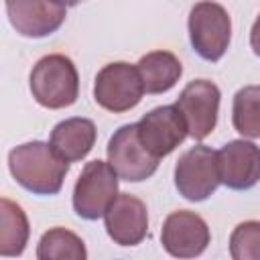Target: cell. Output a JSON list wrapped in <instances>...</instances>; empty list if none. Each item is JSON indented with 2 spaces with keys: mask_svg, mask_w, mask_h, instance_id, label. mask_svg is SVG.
<instances>
[{
  "mask_svg": "<svg viewBox=\"0 0 260 260\" xmlns=\"http://www.w3.org/2000/svg\"><path fill=\"white\" fill-rule=\"evenodd\" d=\"M8 169L18 185L37 195H55L63 187L69 162L63 160L51 144L26 142L10 150Z\"/></svg>",
  "mask_w": 260,
  "mask_h": 260,
  "instance_id": "1",
  "label": "cell"
},
{
  "mask_svg": "<svg viewBox=\"0 0 260 260\" xmlns=\"http://www.w3.org/2000/svg\"><path fill=\"white\" fill-rule=\"evenodd\" d=\"M30 91L49 110L71 106L79 93V75L73 61L59 53L39 59L30 71Z\"/></svg>",
  "mask_w": 260,
  "mask_h": 260,
  "instance_id": "2",
  "label": "cell"
},
{
  "mask_svg": "<svg viewBox=\"0 0 260 260\" xmlns=\"http://www.w3.org/2000/svg\"><path fill=\"white\" fill-rule=\"evenodd\" d=\"M189 37L195 53L205 61H219L230 47L232 20L217 2H199L189 12Z\"/></svg>",
  "mask_w": 260,
  "mask_h": 260,
  "instance_id": "3",
  "label": "cell"
},
{
  "mask_svg": "<svg viewBox=\"0 0 260 260\" xmlns=\"http://www.w3.org/2000/svg\"><path fill=\"white\" fill-rule=\"evenodd\" d=\"M118 197V173L110 162L91 160L83 167L75 189L73 209L83 219H98Z\"/></svg>",
  "mask_w": 260,
  "mask_h": 260,
  "instance_id": "4",
  "label": "cell"
},
{
  "mask_svg": "<svg viewBox=\"0 0 260 260\" xmlns=\"http://www.w3.org/2000/svg\"><path fill=\"white\" fill-rule=\"evenodd\" d=\"M144 93V83L138 73V67L118 61L110 63L95 75L93 98L95 102L114 114L134 108Z\"/></svg>",
  "mask_w": 260,
  "mask_h": 260,
  "instance_id": "5",
  "label": "cell"
},
{
  "mask_svg": "<svg viewBox=\"0 0 260 260\" xmlns=\"http://www.w3.org/2000/svg\"><path fill=\"white\" fill-rule=\"evenodd\" d=\"M219 185L217 152L197 144L183 152L175 167V187L189 201H205Z\"/></svg>",
  "mask_w": 260,
  "mask_h": 260,
  "instance_id": "6",
  "label": "cell"
},
{
  "mask_svg": "<svg viewBox=\"0 0 260 260\" xmlns=\"http://www.w3.org/2000/svg\"><path fill=\"white\" fill-rule=\"evenodd\" d=\"M108 162L120 179L138 183L154 175L158 156L148 152L138 136V124H126L114 132L108 142Z\"/></svg>",
  "mask_w": 260,
  "mask_h": 260,
  "instance_id": "7",
  "label": "cell"
},
{
  "mask_svg": "<svg viewBox=\"0 0 260 260\" xmlns=\"http://www.w3.org/2000/svg\"><path fill=\"white\" fill-rule=\"evenodd\" d=\"M219 98V87L207 79H195L181 91L175 106L181 110L191 138L203 140L213 132L217 124Z\"/></svg>",
  "mask_w": 260,
  "mask_h": 260,
  "instance_id": "8",
  "label": "cell"
},
{
  "mask_svg": "<svg viewBox=\"0 0 260 260\" xmlns=\"http://www.w3.org/2000/svg\"><path fill=\"white\" fill-rule=\"evenodd\" d=\"M189 134L187 122L177 106H160L144 114L138 122V136L154 156L171 154Z\"/></svg>",
  "mask_w": 260,
  "mask_h": 260,
  "instance_id": "9",
  "label": "cell"
},
{
  "mask_svg": "<svg viewBox=\"0 0 260 260\" xmlns=\"http://www.w3.org/2000/svg\"><path fill=\"white\" fill-rule=\"evenodd\" d=\"M6 14L12 28L30 39L55 32L65 22L63 0H6Z\"/></svg>",
  "mask_w": 260,
  "mask_h": 260,
  "instance_id": "10",
  "label": "cell"
},
{
  "mask_svg": "<svg viewBox=\"0 0 260 260\" xmlns=\"http://www.w3.org/2000/svg\"><path fill=\"white\" fill-rule=\"evenodd\" d=\"M209 238L211 236L205 219L187 209L173 211L165 219L162 232H160L162 248L175 258L199 256L207 248Z\"/></svg>",
  "mask_w": 260,
  "mask_h": 260,
  "instance_id": "11",
  "label": "cell"
},
{
  "mask_svg": "<svg viewBox=\"0 0 260 260\" xmlns=\"http://www.w3.org/2000/svg\"><path fill=\"white\" fill-rule=\"evenodd\" d=\"M219 183L244 191L260 181V148L248 140H232L217 150Z\"/></svg>",
  "mask_w": 260,
  "mask_h": 260,
  "instance_id": "12",
  "label": "cell"
},
{
  "mask_svg": "<svg viewBox=\"0 0 260 260\" xmlns=\"http://www.w3.org/2000/svg\"><path fill=\"white\" fill-rule=\"evenodd\" d=\"M108 236L120 246H136L148 232V213L144 201L130 193H120L104 213Z\"/></svg>",
  "mask_w": 260,
  "mask_h": 260,
  "instance_id": "13",
  "label": "cell"
},
{
  "mask_svg": "<svg viewBox=\"0 0 260 260\" xmlns=\"http://www.w3.org/2000/svg\"><path fill=\"white\" fill-rule=\"evenodd\" d=\"M95 142V124L87 118H69L59 122L51 132V148L67 162L81 160Z\"/></svg>",
  "mask_w": 260,
  "mask_h": 260,
  "instance_id": "14",
  "label": "cell"
},
{
  "mask_svg": "<svg viewBox=\"0 0 260 260\" xmlns=\"http://www.w3.org/2000/svg\"><path fill=\"white\" fill-rule=\"evenodd\" d=\"M138 73L142 77L144 83V91L146 93H162L169 91L181 77L183 73V65L181 61L169 53V51H152L146 53L144 57H140V61L136 63Z\"/></svg>",
  "mask_w": 260,
  "mask_h": 260,
  "instance_id": "15",
  "label": "cell"
},
{
  "mask_svg": "<svg viewBox=\"0 0 260 260\" xmlns=\"http://www.w3.org/2000/svg\"><path fill=\"white\" fill-rule=\"evenodd\" d=\"M28 219L20 205L2 197L0 199V254L20 256L28 242Z\"/></svg>",
  "mask_w": 260,
  "mask_h": 260,
  "instance_id": "16",
  "label": "cell"
},
{
  "mask_svg": "<svg viewBox=\"0 0 260 260\" xmlns=\"http://www.w3.org/2000/svg\"><path fill=\"white\" fill-rule=\"evenodd\" d=\"M37 258L39 260H85L87 252H85L83 240L77 234L65 228H53L41 236Z\"/></svg>",
  "mask_w": 260,
  "mask_h": 260,
  "instance_id": "17",
  "label": "cell"
},
{
  "mask_svg": "<svg viewBox=\"0 0 260 260\" xmlns=\"http://www.w3.org/2000/svg\"><path fill=\"white\" fill-rule=\"evenodd\" d=\"M234 128L248 138H260V85H246L234 95Z\"/></svg>",
  "mask_w": 260,
  "mask_h": 260,
  "instance_id": "18",
  "label": "cell"
},
{
  "mask_svg": "<svg viewBox=\"0 0 260 260\" xmlns=\"http://www.w3.org/2000/svg\"><path fill=\"white\" fill-rule=\"evenodd\" d=\"M230 254L234 260H260V221H244L230 236Z\"/></svg>",
  "mask_w": 260,
  "mask_h": 260,
  "instance_id": "19",
  "label": "cell"
},
{
  "mask_svg": "<svg viewBox=\"0 0 260 260\" xmlns=\"http://www.w3.org/2000/svg\"><path fill=\"white\" fill-rule=\"evenodd\" d=\"M250 45H252V51L260 57V14H258V18H256L254 24H252V30H250Z\"/></svg>",
  "mask_w": 260,
  "mask_h": 260,
  "instance_id": "20",
  "label": "cell"
},
{
  "mask_svg": "<svg viewBox=\"0 0 260 260\" xmlns=\"http://www.w3.org/2000/svg\"><path fill=\"white\" fill-rule=\"evenodd\" d=\"M63 2H65V4H69V6H73V4H79L81 0H63Z\"/></svg>",
  "mask_w": 260,
  "mask_h": 260,
  "instance_id": "21",
  "label": "cell"
}]
</instances>
